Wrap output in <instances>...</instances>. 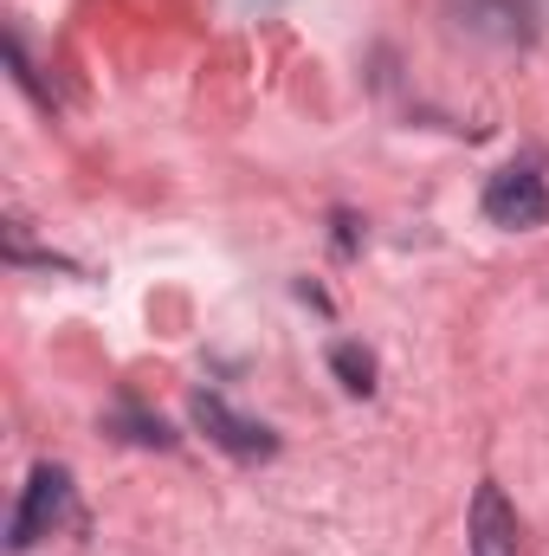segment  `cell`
<instances>
[{
    "mask_svg": "<svg viewBox=\"0 0 549 556\" xmlns=\"http://www.w3.org/2000/svg\"><path fill=\"white\" fill-rule=\"evenodd\" d=\"M111 427H124V440H137V446H175L168 420H162V415H142L137 402H124V408L111 415Z\"/></svg>",
    "mask_w": 549,
    "mask_h": 556,
    "instance_id": "cell-7",
    "label": "cell"
},
{
    "mask_svg": "<svg viewBox=\"0 0 549 556\" xmlns=\"http://www.w3.org/2000/svg\"><path fill=\"white\" fill-rule=\"evenodd\" d=\"M452 13H459V26H472V33L498 39V46H524L537 33L524 0H452Z\"/></svg>",
    "mask_w": 549,
    "mask_h": 556,
    "instance_id": "cell-5",
    "label": "cell"
},
{
    "mask_svg": "<svg viewBox=\"0 0 549 556\" xmlns=\"http://www.w3.org/2000/svg\"><path fill=\"white\" fill-rule=\"evenodd\" d=\"M7 65H13V78H20V91H33V104H46V111H52V91H46V78L33 72V59H26V39H20V33H7Z\"/></svg>",
    "mask_w": 549,
    "mask_h": 556,
    "instance_id": "cell-8",
    "label": "cell"
},
{
    "mask_svg": "<svg viewBox=\"0 0 549 556\" xmlns=\"http://www.w3.org/2000/svg\"><path fill=\"white\" fill-rule=\"evenodd\" d=\"M330 369H336V382H343L349 395H375V356H369L362 343H336V350H330Z\"/></svg>",
    "mask_w": 549,
    "mask_h": 556,
    "instance_id": "cell-6",
    "label": "cell"
},
{
    "mask_svg": "<svg viewBox=\"0 0 549 556\" xmlns=\"http://www.w3.org/2000/svg\"><path fill=\"white\" fill-rule=\"evenodd\" d=\"M485 220L505 227V233H531V227L549 220V181L537 155H518L485 181Z\"/></svg>",
    "mask_w": 549,
    "mask_h": 556,
    "instance_id": "cell-2",
    "label": "cell"
},
{
    "mask_svg": "<svg viewBox=\"0 0 549 556\" xmlns=\"http://www.w3.org/2000/svg\"><path fill=\"white\" fill-rule=\"evenodd\" d=\"M188 415H194V427L220 446V453H233V459H272L278 453V433L266 427V420L240 415L227 395H214V389H194L188 395Z\"/></svg>",
    "mask_w": 549,
    "mask_h": 556,
    "instance_id": "cell-3",
    "label": "cell"
},
{
    "mask_svg": "<svg viewBox=\"0 0 549 556\" xmlns=\"http://www.w3.org/2000/svg\"><path fill=\"white\" fill-rule=\"evenodd\" d=\"M72 511H78L72 472H65L59 459H39V466L26 472V485H20V505H13V525H7V551L26 556L33 544H46L52 531H65Z\"/></svg>",
    "mask_w": 549,
    "mask_h": 556,
    "instance_id": "cell-1",
    "label": "cell"
},
{
    "mask_svg": "<svg viewBox=\"0 0 549 556\" xmlns=\"http://www.w3.org/2000/svg\"><path fill=\"white\" fill-rule=\"evenodd\" d=\"M465 556H518V511L498 479H478L465 511Z\"/></svg>",
    "mask_w": 549,
    "mask_h": 556,
    "instance_id": "cell-4",
    "label": "cell"
}]
</instances>
